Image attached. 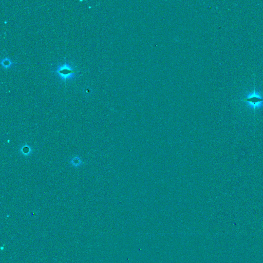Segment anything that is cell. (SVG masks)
Listing matches in <instances>:
<instances>
[{
	"mask_svg": "<svg viewBox=\"0 0 263 263\" xmlns=\"http://www.w3.org/2000/svg\"><path fill=\"white\" fill-rule=\"evenodd\" d=\"M55 72L62 80L66 81L67 80L74 78L77 72L70 64L64 63L58 66Z\"/></svg>",
	"mask_w": 263,
	"mask_h": 263,
	"instance_id": "1",
	"label": "cell"
},
{
	"mask_svg": "<svg viewBox=\"0 0 263 263\" xmlns=\"http://www.w3.org/2000/svg\"><path fill=\"white\" fill-rule=\"evenodd\" d=\"M242 101L248 102V103L251 105L254 110L255 114V110L257 108H259L263 102V98L260 97L258 94H256L255 91V86L254 87V91L252 94H250L248 97L241 100Z\"/></svg>",
	"mask_w": 263,
	"mask_h": 263,
	"instance_id": "2",
	"label": "cell"
},
{
	"mask_svg": "<svg viewBox=\"0 0 263 263\" xmlns=\"http://www.w3.org/2000/svg\"><path fill=\"white\" fill-rule=\"evenodd\" d=\"M2 65L5 68H8L9 67H10L11 66V65L13 63L11 60L8 58H4V59H3L2 61H1V62Z\"/></svg>",
	"mask_w": 263,
	"mask_h": 263,
	"instance_id": "3",
	"label": "cell"
}]
</instances>
